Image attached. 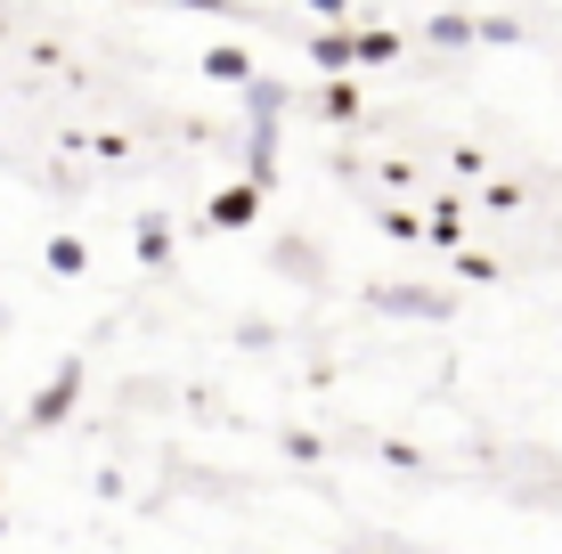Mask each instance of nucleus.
Wrapping results in <instances>:
<instances>
[{
  "label": "nucleus",
  "mask_w": 562,
  "mask_h": 554,
  "mask_svg": "<svg viewBox=\"0 0 562 554\" xmlns=\"http://www.w3.org/2000/svg\"><path fill=\"white\" fill-rule=\"evenodd\" d=\"M74 399H82V368H57V375H49V384H42V392H33V399H25V425H33V432H49V425H66V416H74Z\"/></svg>",
  "instance_id": "nucleus-1"
},
{
  "label": "nucleus",
  "mask_w": 562,
  "mask_h": 554,
  "mask_svg": "<svg viewBox=\"0 0 562 554\" xmlns=\"http://www.w3.org/2000/svg\"><path fill=\"white\" fill-rule=\"evenodd\" d=\"M383 228H392V237H432V221H424V213H400V204L383 213Z\"/></svg>",
  "instance_id": "nucleus-11"
},
{
  "label": "nucleus",
  "mask_w": 562,
  "mask_h": 554,
  "mask_svg": "<svg viewBox=\"0 0 562 554\" xmlns=\"http://www.w3.org/2000/svg\"><path fill=\"white\" fill-rule=\"evenodd\" d=\"M424 33H432L440 49H464V42H481V25H473V16H432Z\"/></svg>",
  "instance_id": "nucleus-7"
},
{
  "label": "nucleus",
  "mask_w": 562,
  "mask_h": 554,
  "mask_svg": "<svg viewBox=\"0 0 562 554\" xmlns=\"http://www.w3.org/2000/svg\"><path fill=\"white\" fill-rule=\"evenodd\" d=\"M318 106L335 114V123H351V114H359V82H326V90H318Z\"/></svg>",
  "instance_id": "nucleus-10"
},
{
  "label": "nucleus",
  "mask_w": 562,
  "mask_h": 554,
  "mask_svg": "<svg viewBox=\"0 0 562 554\" xmlns=\"http://www.w3.org/2000/svg\"><path fill=\"white\" fill-rule=\"evenodd\" d=\"M457 278H464V285H490L497 261H490V253H457Z\"/></svg>",
  "instance_id": "nucleus-12"
},
{
  "label": "nucleus",
  "mask_w": 562,
  "mask_h": 554,
  "mask_svg": "<svg viewBox=\"0 0 562 554\" xmlns=\"http://www.w3.org/2000/svg\"><path fill=\"white\" fill-rule=\"evenodd\" d=\"M139 261H147V270H164V261H171V221H139Z\"/></svg>",
  "instance_id": "nucleus-5"
},
{
  "label": "nucleus",
  "mask_w": 562,
  "mask_h": 554,
  "mask_svg": "<svg viewBox=\"0 0 562 554\" xmlns=\"http://www.w3.org/2000/svg\"><path fill=\"white\" fill-rule=\"evenodd\" d=\"M457 237H464V221L449 213V204H440V213H432V245H457Z\"/></svg>",
  "instance_id": "nucleus-13"
},
{
  "label": "nucleus",
  "mask_w": 562,
  "mask_h": 554,
  "mask_svg": "<svg viewBox=\"0 0 562 554\" xmlns=\"http://www.w3.org/2000/svg\"><path fill=\"white\" fill-rule=\"evenodd\" d=\"M49 270H57V278H82V270H90V245H82V237H49Z\"/></svg>",
  "instance_id": "nucleus-6"
},
{
  "label": "nucleus",
  "mask_w": 562,
  "mask_h": 554,
  "mask_svg": "<svg viewBox=\"0 0 562 554\" xmlns=\"http://www.w3.org/2000/svg\"><path fill=\"white\" fill-rule=\"evenodd\" d=\"M254 213H261V180H245V188H221V196L204 204V221H212V228H245Z\"/></svg>",
  "instance_id": "nucleus-2"
},
{
  "label": "nucleus",
  "mask_w": 562,
  "mask_h": 554,
  "mask_svg": "<svg viewBox=\"0 0 562 554\" xmlns=\"http://www.w3.org/2000/svg\"><path fill=\"white\" fill-rule=\"evenodd\" d=\"M204 74H212V82H228V90H245V82H254V57H245V49H212Z\"/></svg>",
  "instance_id": "nucleus-4"
},
{
  "label": "nucleus",
  "mask_w": 562,
  "mask_h": 554,
  "mask_svg": "<svg viewBox=\"0 0 562 554\" xmlns=\"http://www.w3.org/2000/svg\"><path fill=\"white\" fill-rule=\"evenodd\" d=\"M0 530H9V522H0Z\"/></svg>",
  "instance_id": "nucleus-16"
},
{
  "label": "nucleus",
  "mask_w": 562,
  "mask_h": 554,
  "mask_svg": "<svg viewBox=\"0 0 562 554\" xmlns=\"http://www.w3.org/2000/svg\"><path fill=\"white\" fill-rule=\"evenodd\" d=\"M375 302H383V310H408V318H440V310H449L440 294H408V285H400V294H375Z\"/></svg>",
  "instance_id": "nucleus-8"
},
{
  "label": "nucleus",
  "mask_w": 562,
  "mask_h": 554,
  "mask_svg": "<svg viewBox=\"0 0 562 554\" xmlns=\"http://www.w3.org/2000/svg\"><path fill=\"white\" fill-rule=\"evenodd\" d=\"M302 9H318V16H351V0H302Z\"/></svg>",
  "instance_id": "nucleus-14"
},
{
  "label": "nucleus",
  "mask_w": 562,
  "mask_h": 554,
  "mask_svg": "<svg viewBox=\"0 0 562 554\" xmlns=\"http://www.w3.org/2000/svg\"><path fill=\"white\" fill-rule=\"evenodd\" d=\"M310 57H318L326 74H342V66H359V33H318L310 42Z\"/></svg>",
  "instance_id": "nucleus-3"
},
{
  "label": "nucleus",
  "mask_w": 562,
  "mask_h": 554,
  "mask_svg": "<svg viewBox=\"0 0 562 554\" xmlns=\"http://www.w3.org/2000/svg\"><path fill=\"white\" fill-rule=\"evenodd\" d=\"M392 57H400V33H359V66H392Z\"/></svg>",
  "instance_id": "nucleus-9"
},
{
  "label": "nucleus",
  "mask_w": 562,
  "mask_h": 554,
  "mask_svg": "<svg viewBox=\"0 0 562 554\" xmlns=\"http://www.w3.org/2000/svg\"><path fill=\"white\" fill-rule=\"evenodd\" d=\"M180 9H196V16H221V9H228V0H180Z\"/></svg>",
  "instance_id": "nucleus-15"
}]
</instances>
